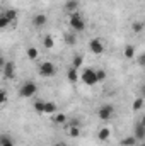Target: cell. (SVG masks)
Returning a JSON list of instances; mask_svg holds the SVG:
<instances>
[{
    "label": "cell",
    "instance_id": "cell-29",
    "mask_svg": "<svg viewBox=\"0 0 145 146\" xmlns=\"http://www.w3.org/2000/svg\"><path fill=\"white\" fill-rule=\"evenodd\" d=\"M7 100H9V95H7V92H5V90H0V106L7 104Z\"/></svg>",
    "mask_w": 145,
    "mask_h": 146
},
{
    "label": "cell",
    "instance_id": "cell-13",
    "mask_svg": "<svg viewBox=\"0 0 145 146\" xmlns=\"http://www.w3.org/2000/svg\"><path fill=\"white\" fill-rule=\"evenodd\" d=\"M125 58L126 60H133L135 58V46H132V44L125 46Z\"/></svg>",
    "mask_w": 145,
    "mask_h": 146
},
{
    "label": "cell",
    "instance_id": "cell-11",
    "mask_svg": "<svg viewBox=\"0 0 145 146\" xmlns=\"http://www.w3.org/2000/svg\"><path fill=\"white\" fill-rule=\"evenodd\" d=\"M65 10L67 12H79V0H67V3H65Z\"/></svg>",
    "mask_w": 145,
    "mask_h": 146
},
{
    "label": "cell",
    "instance_id": "cell-28",
    "mask_svg": "<svg viewBox=\"0 0 145 146\" xmlns=\"http://www.w3.org/2000/svg\"><path fill=\"white\" fill-rule=\"evenodd\" d=\"M9 24H10V22L7 21V17H5L3 14H0V29H5Z\"/></svg>",
    "mask_w": 145,
    "mask_h": 146
},
{
    "label": "cell",
    "instance_id": "cell-18",
    "mask_svg": "<svg viewBox=\"0 0 145 146\" xmlns=\"http://www.w3.org/2000/svg\"><path fill=\"white\" fill-rule=\"evenodd\" d=\"M3 15L7 17V21H9V22H15V19H17V12H15L14 9L5 10V14H3Z\"/></svg>",
    "mask_w": 145,
    "mask_h": 146
},
{
    "label": "cell",
    "instance_id": "cell-14",
    "mask_svg": "<svg viewBox=\"0 0 145 146\" xmlns=\"http://www.w3.org/2000/svg\"><path fill=\"white\" fill-rule=\"evenodd\" d=\"M55 112H56V104L55 102H44L43 114H55Z\"/></svg>",
    "mask_w": 145,
    "mask_h": 146
},
{
    "label": "cell",
    "instance_id": "cell-2",
    "mask_svg": "<svg viewBox=\"0 0 145 146\" xmlns=\"http://www.w3.org/2000/svg\"><path fill=\"white\" fill-rule=\"evenodd\" d=\"M38 92V87L34 82H26L22 87H21V90H19V94H21V97H24V99H31V97H34Z\"/></svg>",
    "mask_w": 145,
    "mask_h": 146
},
{
    "label": "cell",
    "instance_id": "cell-30",
    "mask_svg": "<svg viewBox=\"0 0 145 146\" xmlns=\"http://www.w3.org/2000/svg\"><path fill=\"white\" fill-rule=\"evenodd\" d=\"M138 63H140V66H144V63H145V54H140V56H138Z\"/></svg>",
    "mask_w": 145,
    "mask_h": 146
},
{
    "label": "cell",
    "instance_id": "cell-17",
    "mask_svg": "<svg viewBox=\"0 0 145 146\" xmlns=\"http://www.w3.org/2000/svg\"><path fill=\"white\" fill-rule=\"evenodd\" d=\"M65 42H67L68 46H73V44L77 42V33H67V34H65Z\"/></svg>",
    "mask_w": 145,
    "mask_h": 146
},
{
    "label": "cell",
    "instance_id": "cell-25",
    "mask_svg": "<svg viewBox=\"0 0 145 146\" xmlns=\"http://www.w3.org/2000/svg\"><path fill=\"white\" fill-rule=\"evenodd\" d=\"M142 107H144V97H138V99L133 102V107H132V109L133 110H140Z\"/></svg>",
    "mask_w": 145,
    "mask_h": 146
},
{
    "label": "cell",
    "instance_id": "cell-23",
    "mask_svg": "<svg viewBox=\"0 0 145 146\" xmlns=\"http://www.w3.org/2000/svg\"><path fill=\"white\" fill-rule=\"evenodd\" d=\"M33 107H34V110H36L38 114H43V109H44V102H43V100H34Z\"/></svg>",
    "mask_w": 145,
    "mask_h": 146
},
{
    "label": "cell",
    "instance_id": "cell-20",
    "mask_svg": "<svg viewBox=\"0 0 145 146\" xmlns=\"http://www.w3.org/2000/svg\"><path fill=\"white\" fill-rule=\"evenodd\" d=\"M119 143H121V146H133L137 143V139H135L133 136H126V138H123Z\"/></svg>",
    "mask_w": 145,
    "mask_h": 146
},
{
    "label": "cell",
    "instance_id": "cell-12",
    "mask_svg": "<svg viewBox=\"0 0 145 146\" xmlns=\"http://www.w3.org/2000/svg\"><path fill=\"white\" fill-rule=\"evenodd\" d=\"M109 136H111V131H109V127H101V129H99V133H97V138H99V141H108Z\"/></svg>",
    "mask_w": 145,
    "mask_h": 146
},
{
    "label": "cell",
    "instance_id": "cell-32",
    "mask_svg": "<svg viewBox=\"0 0 145 146\" xmlns=\"http://www.w3.org/2000/svg\"><path fill=\"white\" fill-rule=\"evenodd\" d=\"M53 146H67V143H63V141H60V143H55Z\"/></svg>",
    "mask_w": 145,
    "mask_h": 146
},
{
    "label": "cell",
    "instance_id": "cell-26",
    "mask_svg": "<svg viewBox=\"0 0 145 146\" xmlns=\"http://www.w3.org/2000/svg\"><path fill=\"white\" fill-rule=\"evenodd\" d=\"M55 122L56 124H65L67 122V115L65 114H56L55 115Z\"/></svg>",
    "mask_w": 145,
    "mask_h": 146
},
{
    "label": "cell",
    "instance_id": "cell-6",
    "mask_svg": "<svg viewBox=\"0 0 145 146\" xmlns=\"http://www.w3.org/2000/svg\"><path fill=\"white\" fill-rule=\"evenodd\" d=\"M89 48H91V51H92L94 54H103V53H104V49H106L104 42H103L101 39H97V37L89 41Z\"/></svg>",
    "mask_w": 145,
    "mask_h": 146
},
{
    "label": "cell",
    "instance_id": "cell-4",
    "mask_svg": "<svg viewBox=\"0 0 145 146\" xmlns=\"http://www.w3.org/2000/svg\"><path fill=\"white\" fill-rule=\"evenodd\" d=\"M80 78H82V82H84L85 85H89V87H94V85L97 83V78H96V70H92V68H85V70H82V73H80Z\"/></svg>",
    "mask_w": 145,
    "mask_h": 146
},
{
    "label": "cell",
    "instance_id": "cell-5",
    "mask_svg": "<svg viewBox=\"0 0 145 146\" xmlns=\"http://www.w3.org/2000/svg\"><path fill=\"white\" fill-rule=\"evenodd\" d=\"M113 114H114V107H113L111 104H104L101 109L97 110V115H99L101 121H108V119H111Z\"/></svg>",
    "mask_w": 145,
    "mask_h": 146
},
{
    "label": "cell",
    "instance_id": "cell-8",
    "mask_svg": "<svg viewBox=\"0 0 145 146\" xmlns=\"http://www.w3.org/2000/svg\"><path fill=\"white\" fill-rule=\"evenodd\" d=\"M137 141H142L145 138V124L144 121H140V122H137V126H135V136H133Z\"/></svg>",
    "mask_w": 145,
    "mask_h": 146
},
{
    "label": "cell",
    "instance_id": "cell-27",
    "mask_svg": "<svg viewBox=\"0 0 145 146\" xmlns=\"http://www.w3.org/2000/svg\"><path fill=\"white\" fill-rule=\"evenodd\" d=\"M96 78H97V83L99 82H104L106 80V72L104 70H96Z\"/></svg>",
    "mask_w": 145,
    "mask_h": 146
},
{
    "label": "cell",
    "instance_id": "cell-22",
    "mask_svg": "<svg viewBox=\"0 0 145 146\" xmlns=\"http://www.w3.org/2000/svg\"><path fill=\"white\" fill-rule=\"evenodd\" d=\"M132 29H133V33H142L144 31V22L142 21H135L132 24Z\"/></svg>",
    "mask_w": 145,
    "mask_h": 146
},
{
    "label": "cell",
    "instance_id": "cell-7",
    "mask_svg": "<svg viewBox=\"0 0 145 146\" xmlns=\"http://www.w3.org/2000/svg\"><path fill=\"white\" fill-rule=\"evenodd\" d=\"M2 72H3V76L5 78H14L15 76V63L14 61H5Z\"/></svg>",
    "mask_w": 145,
    "mask_h": 146
},
{
    "label": "cell",
    "instance_id": "cell-33",
    "mask_svg": "<svg viewBox=\"0 0 145 146\" xmlns=\"http://www.w3.org/2000/svg\"><path fill=\"white\" fill-rule=\"evenodd\" d=\"M133 146H144V145H142V143H135Z\"/></svg>",
    "mask_w": 145,
    "mask_h": 146
},
{
    "label": "cell",
    "instance_id": "cell-19",
    "mask_svg": "<svg viewBox=\"0 0 145 146\" xmlns=\"http://www.w3.org/2000/svg\"><path fill=\"white\" fill-rule=\"evenodd\" d=\"M43 46H44L46 49H51V48L55 46V39L50 36V34H48V36H44V39H43Z\"/></svg>",
    "mask_w": 145,
    "mask_h": 146
},
{
    "label": "cell",
    "instance_id": "cell-10",
    "mask_svg": "<svg viewBox=\"0 0 145 146\" xmlns=\"http://www.w3.org/2000/svg\"><path fill=\"white\" fill-rule=\"evenodd\" d=\"M26 56H28V60L36 61L38 56H39V51H38L36 46H29V48H28V51H26Z\"/></svg>",
    "mask_w": 145,
    "mask_h": 146
},
{
    "label": "cell",
    "instance_id": "cell-9",
    "mask_svg": "<svg viewBox=\"0 0 145 146\" xmlns=\"http://www.w3.org/2000/svg\"><path fill=\"white\" fill-rule=\"evenodd\" d=\"M46 22H48V17H46L44 14H36V15L33 17V26H34V27H43Z\"/></svg>",
    "mask_w": 145,
    "mask_h": 146
},
{
    "label": "cell",
    "instance_id": "cell-31",
    "mask_svg": "<svg viewBox=\"0 0 145 146\" xmlns=\"http://www.w3.org/2000/svg\"><path fill=\"white\" fill-rule=\"evenodd\" d=\"M3 65H5V58H3V56H0V70L3 68Z\"/></svg>",
    "mask_w": 145,
    "mask_h": 146
},
{
    "label": "cell",
    "instance_id": "cell-21",
    "mask_svg": "<svg viewBox=\"0 0 145 146\" xmlns=\"http://www.w3.org/2000/svg\"><path fill=\"white\" fill-rule=\"evenodd\" d=\"M82 61H84V58L79 54V56H73L72 60V68H75V70H79L80 66H82Z\"/></svg>",
    "mask_w": 145,
    "mask_h": 146
},
{
    "label": "cell",
    "instance_id": "cell-1",
    "mask_svg": "<svg viewBox=\"0 0 145 146\" xmlns=\"http://www.w3.org/2000/svg\"><path fill=\"white\" fill-rule=\"evenodd\" d=\"M70 27H72L73 33H82L85 29V21H84V17L79 12L70 14Z\"/></svg>",
    "mask_w": 145,
    "mask_h": 146
},
{
    "label": "cell",
    "instance_id": "cell-16",
    "mask_svg": "<svg viewBox=\"0 0 145 146\" xmlns=\"http://www.w3.org/2000/svg\"><path fill=\"white\" fill-rule=\"evenodd\" d=\"M67 129H68V136L70 138H79L80 136V129H79V126H67Z\"/></svg>",
    "mask_w": 145,
    "mask_h": 146
},
{
    "label": "cell",
    "instance_id": "cell-3",
    "mask_svg": "<svg viewBox=\"0 0 145 146\" xmlns=\"http://www.w3.org/2000/svg\"><path fill=\"white\" fill-rule=\"evenodd\" d=\"M39 75L43 78H51V76L56 75V66L51 61H44V63L39 65Z\"/></svg>",
    "mask_w": 145,
    "mask_h": 146
},
{
    "label": "cell",
    "instance_id": "cell-24",
    "mask_svg": "<svg viewBox=\"0 0 145 146\" xmlns=\"http://www.w3.org/2000/svg\"><path fill=\"white\" fill-rule=\"evenodd\" d=\"M0 146H14V143H12V139L9 138V136H0Z\"/></svg>",
    "mask_w": 145,
    "mask_h": 146
},
{
    "label": "cell",
    "instance_id": "cell-15",
    "mask_svg": "<svg viewBox=\"0 0 145 146\" xmlns=\"http://www.w3.org/2000/svg\"><path fill=\"white\" fill-rule=\"evenodd\" d=\"M67 78H68L72 83H75V82L79 80V70H75V68H68V72H67Z\"/></svg>",
    "mask_w": 145,
    "mask_h": 146
}]
</instances>
